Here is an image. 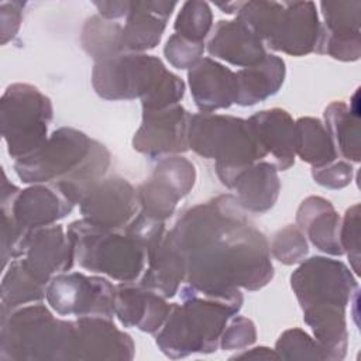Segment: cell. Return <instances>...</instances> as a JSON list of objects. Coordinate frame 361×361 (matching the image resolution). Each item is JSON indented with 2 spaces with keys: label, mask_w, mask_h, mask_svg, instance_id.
Masks as SVG:
<instances>
[{
  "label": "cell",
  "mask_w": 361,
  "mask_h": 361,
  "mask_svg": "<svg viewBox=\"0 0 361 361\" xmlns=\"http://www.w3.org/2000/svg\"><path fill=\"white\" fill-rule=\"evenodd\" d=\"M207 52L240 68L254 66L267 56L262 41L237 17L220 20L214 25L207 42Z\"/></svg>",
  "instance_id": "603a6c76"
},
{
  "label": "cell",
  "mask_w": 361,
  "mask_h": 361,
  "mask_svg": "<svg viewBox=\"0 0 361 361\" xmlns=\"http://www.w3.org/2000/svg\"><path fill=\"white\" fill-rule=\"evenodd\" d=\"M75 207L55 183H35L20 190L8 182L3 171L1 210L8 213L17 226L31 233L37 228L55 224Z\"/></svg>",
  "instance_id": "8fae6325"
},
{
  "label": "cell",
  "mask_w": 361,
  "mask_h": 361,
  "mask_svg": "<svg viewBox=\"0 0 361 361\" xmlns=\"http://www.w3.org/2000/svg\"><path fill=\"white\" fill-rule=\"evenodd\" d=\"M188 141L189 149L217 166H243L267 157L248 120L228 114H192Z\"/></svg>",
  "instance_id": "8992f818"
},
{
  "label": "cell",
  "mask_w": 361,
  "mask_h": 361,
  "mask_svg": "<svg viewBox=\"0 0 361 361\" xmlns=\"http://www.w3.org/2000/svg\"><path fill=\"white\" fill-rule=\"evenodd\" d=\"M185 276V255L166 230L162 240L147 251V265L138 283L168 299L179 292Z\"/></svg>",
  "instance_id": "cb8c5ba5"
},
{
  "label": "cell",
  "mask_w": 361,
  "mask_h": 361,
  "mask_svg": "<svg viewBox=\"0 0 361 361\" xmlns=\"http://www.w3.org/2000/svg\"><path fill=\"white\" fill-rule=\"evenodd\" d=\"M296 226L317 250L336 257L344 254L340 244L341 219L327 199L306 197L298 207Z\"/></svg>",
  "instance_id": "d4e9b609"
},
{
  "label": "cell",
  "mask_w": 361,
  "mask_h": 361,
  "mask_svg": "<svg viewBox=\"0 0 361 361\" xmlns=\"http://www.w3.org/2000/svg\"><path fill=\"white\" fill-rule=\"evenodd\" d=\"M295 154L313 168L327 165L338 157L324 123L314 117L295 121Z\"/></svg>",
  "instance_id": "f1b7e54d"
},
{
  "label": "cell",
  "mask_w": 361,
  "mask_h": 361,
  "mask_svg": "<svg viewBox=\"0 0 361 361\" xmlns=\"http://www.w3.org/2000/svg\"><path fill=\"white\" fill-rule=\"evenodd\" d=\"M203 52L204 42H195L179 34H172L164 47L166 61L176 69H190L203 58Z\"/></svg>",
  "instance_id": "d590c367"
},
{
  "label": "cell",
  "mask_w": 361,
  "mask_h": 361,
  "mask_svg": "<svg viewBox=\"0 0 361 361\" xmlns=\"http://www.w3.org/2000/svg\"><path fill=\"white\" fill-rule=\"evenodd\" d=\"M73 340L75 322L55 317L41 302L11 310L1 307L3 361H68Z\"/></svg>",
  "instance_id": "277c9868"
},
{
  "label": "cell",
  "mask_w": 361,
  "mask_h": 361,
  "mask_svg": "<svg viewBox=\"0 0 361 361\" xmlns=\"http://www.w3.org/2000/svg\"><path fill=\"white\" fill-rule=\"evenodd\" d=\"M92 86L106 100L140 99L142 110H161L185 94V83L162 61L141 52H121L94 62Z\"/></svg>",
  "instance_id": "3957f363"
},
{
  "label": "cell",
  "mask_w": 361,
  "mask_h": 361,
  "mask_svg": "<svg viewBox=\"0 0 361 361\" xmlns=\"http://www.w3.org/2000/svg\"><path fill=\"white\" fill-rule=\"evenodd\" d=\"M134 354L135 345L131 336L117 329L113 319L76 317L72 360L130 361Z\"/></svg>",
  "instance_id": "2e32d148"
},
{
  "label": "cell",
  "mask_w": 361,
  "mask_h": 361,
  "mask_svg": "<svg viewBox=\"0 0 361 361\" xmlns=\"http://www.w3.org/2000/svg\"><path fill=\"white\" fill-rule=\"evenodd\" d=\"M324 127L337 155L360 162V114L354 113L344 102H333L324 110Z\"/></svg>",
  "instance_id": "83f0119b"
},
{
  "label": "cell",
  "mask_w": 361,
  "mask_h": 361,
  "mask_svg": "<svg viewBox=\"0 0 361 361\" xmlns=\"http://www.w3.org/2000/svg\"><path fill=\"white\" fill-rule=\"evenodd\" d=\"M171 303L159 293L135 282H120L114 293V316L124 327L157 334L165 323Z\"/></svg>",
  "instance_id": "d6986e66"
},
{
  "label": "cell",
  "mask_w": 361,
  "mask_h": 361,
  "mask_svg": "<svg viewBox=\"0 0 361 361\" xmlns=\"http://www.w3.org/2000/svg\"><path fill=\"white\" fill-rule=\"evenodd\" d=\"M190 113L179 103L161 110H142L133 148L151 158L179 155L189 149Z\"/></svg>",
  "instance_id": "4fadbf2b"
},
{
  "label": "cell",
  "mask_w": 361,
  "mask_h": 361,
  "mask_svg": "<svg viewBox=\"0 0 361 361\" xmlns=\"http://www.w3.org/2000/svg\"><path fill=\"white\" fill-rule=\"evenodd\" d=\"M275 353L282 360H329L322 345L296 327L279 336L275 343Z\"/></svg>",
  "instance_id": "836d02e7"
},
{
  "label": "cell",
  "mask_w": 361,
  "mask_h": 361,
  "mask_svg": "<svg viewBox=\"0 0 361 361\" xmlns=\"http://www.w3.org/2000/svg\"><path fill=\"white\" fill-rule=\"evenodd\" d=\"M93 6L97 8L99 16L106 20H117L127 17L131 8V1L127 0H113V1H93Z\"/></svg>",
  "instance_id": "b9f144b4"
},
{
  "label": "cell",
  "mask_w": 361,
  "mask_h": 361,
  "mask_svg": "<svg viewBox=\"0 0 361 361\" xmlns=\"http://www.w3.org/2000/svg\"><path fill=\"white\" fill-rule=\"evenodd\" d=\"M190 94L200 113L228 109L237 100V75L212 58H202L188 71Z\"/></svg>",
  "instance_id": "ffe728a7"
},
{
  "label": "cell",
  "mask_w": 361,
  "mask_h": 361,
  "mask_svg": "<svg viewBox=\"0 0 361 361\" xmlns=\"http://www.w3.org/2000/svg\"><path fill=\"white\" fill-rule=\"evenodd\" d=\"M237 75V100L240 106H254L278 93L283 85L286 68L285 61L276 55L267 56L257 65L243 68Z\"/></svg>",
  "instance_id": "4316f807"
},
{
  "label": "cell",
  "mask_w": 361,
  "mask_h": 361,
  "mask_svg": "<svg viewBox=\"0 0 361 361\" xmlns=\"http://www.w3.org/2000/svg\"><path fill=\"white\" fill-rule=\"evenodd\" d=\"M124 231L130 237H133L138 244H141L145 248V251H148L162 240V237L166 233V228L165 221L154 219L140 210L138 214L124 228Z\"/></svg>",
  "instance_id": "74e56055"
},
{
  "label": "cell",
  "mask_w": 361,
  "mask_h": 361,
  "mask_svg": "<svg viewBox=\"0 0 361 361\" xmlns=\"http://www.w3.org/2000/svg\"><path fill=\"white\" fill-rule=\"evenodd\" d=\"M52 102L30 83H11L0 100V128L7 152L20 159L38 149L48 138Z\"/></svg>",
  "instance_id": "52a82bcc"
},
{
  "label": "cell",
  "mask_w": 361,
  "mask_h": 361,
  "mask_svg": "<svg viewBox=\"0 0 361 361\" xmlns=\"http://www.w3.org/2000/svg\"><path fill=\"white\" fill-rule=\"evenodd\" d=\"M322 31L340 38L360 35L361 1H322Z\"/></svg>",
  "instance_id": "1f68e13d"
},
{
  "label": "cell",
  "mask_w": 361,
  "mask_h": 361,
  "mask_svg": "<svg viewBox=\"0 0 361 361\" xmlns=\"http://www.w3.org/2000/svg\"><path fill=\"white\" fill-rule=\"evenodd\" d=\"M248 123L264 152L271 155L278 171H286L295 164V121L279 107L257 111Z\"/></svg>",
  "instance_id": "7402d4cb"
},
{
  "label": "cell",
  "mask_w": 361,
  "mask_h": 361,
  "mask_svg": "<svg viewBox=\"0 0 361 361\" xmlns=\"http://www.w3.org/2000/svg\"><path fill=\"white\" fill-rule=\"evenodd\" d=\"M169 231L186 259L185 283L200 293L258 290L274 278L269 243L233 195L188 209Z\"/></svg>",
  "instance_id": "6da1fadb"
},
{
  "label": "cell",
  "mask_w": 361,
  "mask_h": 361,
  "mask_svg": "<svg viewBox=\"0 0 361 361\" xmlns=\"http://www.w3.org/2000/svg\"><path fill=\"white\" fill-rule=\"evenodd\" d=\"M320 27L313 1H282V10L265 45L292 56H303L314 52Z\"/></svg>",
  "instance_id": "e0dca14e"
},
{
  "label": "cell",
  "mask_w": 361,
  "mask_h": 361,
  "mask_svg": "<svg viewBox=\"0 0 361 361\" xmlns=\"http://www.w3.org/2000/svg\"><path fill=\"white\" fill-rule=\"evenodd\" d=\"M290 286L302 309L322 303L347 307L360 292L355 276L344 262L320 255L300 262L290 275Z\"/></svg>",
  "instance_id": "9c48e42d"
},
{
  "label": "cell",
  "mask_w": 361,
  "mask_h": 361,
  "mask_svg": "<svg viewBox=\"0 0 361 361\" xmlns=\"http://www.w3.org/2000/svg\"><path fill=\"white\" fill-rule=\"evenodd\" d=\"M45 295L47 285L41 283L31 275L21 258L13 259L8 264L0 288L3 309L11 310L25 305L42 302Z\"/></svg>",
  "instance_id": "f546056e"
},
{
  "label": "cell",
  "mask_w": 361,
  "mask_h": 361,
  "mask_svg": "<svg viewBox=\"0 0 361 361\" xmlns=\"http://www.w3.org/2000/svg\"><path fill=\"white\" fill-rule=\"evenodd\" d=\"M195 165L180 155L164 157L155 165L152 175L137 188L140 210L165 221L195 186Z\"/></svg>",
  "instance_id": "7c38bea8"
},
{
  "label": "cell",
  "mask_w": 361,
  "mask_h": 361,
  "mask_svg": "<svg viewBox=\"0 0 361 361\" xmlns=\"http://www.w3.org/2000/svg\"><path fill=\"white\" fill-rule=\"evenodd\" d=\"M179 290L182 303H171L168 317L157 333V345L172 360L214 353L227 323L241 309V292L214 296L186 283Z\"/></svg>",
  "instance_id": "7a4b0ae2"
},
{
  "label": "cell",
  "mask_w": 361,
  "mask_h": 361,
  "mask_svg": "<svg viewBox=\"0 0 361 361\" xmlns=\"http://www.w3.org/2000/svg\"><path fill=\"white\" fill-rule=\"evenodd\" d=\"M340 244L355 275L360 274V206L347 209L340 227Z\"/></svg>",
  "instance_id": "8d00e7d4"
},
{
  "label": "cell",
  "mask_w": 361,
  "mask_h": 361,
  "mask_svg": "<svg viewBox=\"0 0 361 361\" xmlns=\"http://www.w3.org/2000/svg\"><path fill=\"white\" fill-rule=\"evenodd\" d=\"M66 234L75 259L87 271L104 274L118 282H135L147 265V251L124 230L94 224L86 219L72 221Z\"/></svg>",
  "instance_id": "5b68a950"
},
{
  "label": "cell",
  "mask_w": 361,
  "mask_h": 361,
  "mask_svg": "<svg viewBox=\"0 0 361 361\" xmlns=\"http://www.w3.org/2000/svg\"><path fill=\"white\" fill-rule=\"evenodd\" d=\"M176 6V1H131L121 31L124 52L142 54L154 49L159 44L166 21Z\"/></svg>",
  "instance_id": "44dd1931"
},
{
  "label": "cell",
  "mask_w": 361,
  "mask_h": 361,
  "mask_svg": "<svg viewBox=\"0 0 361 361\" xmlns=\"http://www.w3.org/2000/svg\"><path fill=\"white\" fill-rule=\"evenodd\" d=\"M121 31L123 25L118 23L92 16L86 20L80 32L82 48L94 62L121 54L124 52Z\"/></svg>",
  "instance_id": "4dcf8cb0"
},
{
  "label": "cell",
  "mask_w": 361,
  "mask_h": 361,
  "mask_svg": "<svg viewBox=\"0 0 361 361\" xmlns=\"http://www.w3.org/2000/svg\"><path fill=\"white\" fill-rule=\"evenodd\" d=\"M25 3L23 1H1L0 3V34L1 45H6L16 37L20 30L23 10Z\"/></svg>",
  "instance_id": "60d3db41"
},
{
  "label": "cell",
  "mask_w": 361,
  "mask_h": 361,
  "mask_svg": "<svg viewBox=\"0 0 361 361\" xmlns=\"http://www.w3.org/2000/svg\"><path fill=\"white\" fill-rule=\"evenodd\" d=\"M114 293L116 286L103 276L63 272L48 282L45 299L59 316L113 319Z\"/></svg>",
  "instance_id": "30bf717a"
},
{
  "label": "cell",
  "mask_w": 361,
  "mask_h": 361,
  "mask_svg": "<svg viewBox=\"0 0 361 361\" xmlns=\"http://www.w3.org/2000/svg\"><path fill=\"white\" fill-rule=\"evenodd\" d=\"M93 138L73 127L55 130L34 152L14 162L24 183H59L72 179L86 162Z\"/></svg>",
  "instance_id": "ba28073f"
},
{
  "label": "cell",
  "mask_w": 361,
  "mask_h": 361,
  "mask_svg": "<svg viewBox=\"0 0 361 361\" xmlns=\"http://www.w3.org/2000/svg\"><path fill=\"white\" fill-rule=\"evenodd\" d=\"M21 259L37 281L48 285L55 275L68 272L73 267L75 254L63 227L52 224L30 234Z\"/></svg>",
  "instance_id": "ac0fdd59"
},
{
  "label": "cell",
  "mask_w": 361,
  "mask_h": 361,
  "mask_svg": "<svg viewBox=\"0 0 361 361\" xmlns=\"http://www.w3.org/2000/svg\"><path fill=\"white\" fill-rule=\"evenodd\" d=\"M257 340V329L252 320L244 316H234L230 324L226 326L220 345L223 350H243L250 347Z\"/></svg>",
  "instance_id": "f35d334b"
},
{
  "label": "cell",
  "mask_w": 361,
  "mask_h": 361,
  "mask_svg": "<svg viewBox=\"0 0 361 361\" xmlns=\"http://www.w3.org/2000/svg\"><path fill=\"white\" fill-rule=\"evenodd\" d=\"M220 182L235 192V199L247 213L262 214L271 210L281 192L278 169L272 162L257 161L243 166H217Z\"/></svg>",
  "instance_id": "9a60e30c"
},
{
  "label": "cell",
  "mask_w": 361,
  "mask_h": 361,
  "mask_svg": "<svg viewBox=\"0 0 361 361\" xmlns=\"http://www.w3.org/2000/svg\"><path fill=\"white\" fill-rule=\"evenodd\" d=\"M271 255L283 265L302 262L309 252L305 234L296 224H288L278 230L269 244Z\"/></svg>",
  "instance_id": "e575fe53"
},
{
  "label": "cell",
  "mask_w": 361,
  "mask_h": 361,
  "mask_svg": "<svg viewBox=\"0 0 361 361\" xmlns=\"http://www.w3.org/2000/svg\"><path fill=\"white\" fill-rule=\"evenodd\" d=\"M213 25V13L209 3L202 0L185 1L173 24L175 34L190 41L203 42Z\"/></svg>",
  "instance_id": "d6a6232c"
},
{
  "label": "cell",
  "mask_w": 361,
  "mask_h": 361,
  "mask_svg": "<svg viewBox=\"0 0 361 361\" xmlns=\"http://www.w3.org/2000/svg\"><path fill=\"white\" fill-rule=\"evenodd\" d=\"M83 219L102 227L124 230L140 212L137 189L120 176L103 178L79 203Z\"/></svg>",
  "instance_id": "5bb4252c"
},
{
  "label": "cell",
  "mask_w": 361,
  "mask_h": 361,
  "mask_svg": "<svg viewBox=\"0 0 361 361\" xmlns=\"http://www.w3.org/2000/svg\"><path fill=\"white\" fill-rule=\"evenodd\" d=\"M312 176L323 188L343 189L353 179V166L347 161H333L327 165L312 168Z\"/></svg>",
  "instance_id": "ab89813d"
},
{
  "label": "cell",
  "mask_w": 361,
  "mask_h": 361,
  "mask_svg": "<svg viewBox=\"0 0 361 361\" xmlns=\"http://www.w3.org/2000/svg\"><path fill=\"white\" fill-rule=\"evenodd\" d=\"M302 310L305 323L312 329L327 358L331 361L343 360L348 345L345 306L322 303L306 306Z\"/></svg>",
  "instance_id": "484cf974"
},
{
  "label": "cell",
  "mask_w": 361,
  "mask_h": 361,
  "mask_svg": "<svg viewBox=\"0 0 361 361\" xmlns=\"http://www.w3.org/2000/svg\"><path fill=\"white\" fill-rule=\"evenodd\" d=\"M278 360V354L275 350L268 347H254L250 350H244L243 353H238L233 355L230 360Z\"/></svg>",
  "instance_id": "7bdbcfd3"
}]
</instances>
